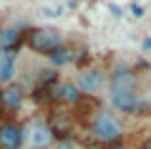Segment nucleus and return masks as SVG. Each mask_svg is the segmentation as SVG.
Wrapping results in <instances>:
<instances>
[{
  "label": "nucleus",
  "mask_w": 151,
  "mask_h": 149,
  "mask_svg": "<svg viewBox=\"0 0 151 149\" xmlns=\"http://www.w3.org/2000/svg\"><path fill=\"white\" fill-rule=\"evenodd\" d=\"M45 121H48V126H50V132H53L55 142L73 137V129H76V119H73V114H68V111H50Z\"/></svg>",
  "instance_id": "7"
},
{
  "label": "nucleus",
  "mask_w": 151,
  "mask_h": 149,
  "mask_svg": "<svg viewBox=\"0 0 151 149\" xmlns=\"http://www.w3.org/2000/svg\"><path fill=\"white\" fill-rule=\"evenodd\" d=\"M23 43H25V48H30L33 53H40L48 58L53 51L65 46V33L53 28V25H40V28H30L23 36Z\"/></svg>",
  "instance_id": "2"
},
{
  "label": "nucleus",
  "mask_w": 151,
  "mask_h": 149,
  "mask_svg": "<svg viewBox=\"0 0 151 149\" xmlns=\"http://www.w3.org/2000/svg\"><path fill=\"white\" fill-rule=\"evenodd\" d=\"M108 99H111V106L116 114H136L139 91H111Z\"/></svg>",
  "instance_id": "10"
},
{
  "label": "nucleus",
  "mask_w": 151,
  "mask_h": 149,
  "mask_svg": "<svg viewBox=\"0 0 151 149\" xmlns=\"http://www.w3.org/2000/svg\"><path fill=\"white\" fill-rule=\"evenodd\" d=\"M106 81L108 78H106V73H103L101 68H86V66H83V68L76 73L73 84L78 86V91H81L83 96H96L98 91L106 86Z\"/></svg>",
  "instance_id": "3"
},
{
  "label": "nucleus",
  "mask_w": 151,
  "mask_h": 149,
  "mask_svg": "<svg viewBox=\"0 0 151 149\" xmlns=\"http://www.w3.org/2000/svg\"><path fill=\"white\" fill-rule=\"evenodd\" d=\"M129 10H131V15H134V18H144V5H139V3H131V5H129Z\"/></svg>",
  "instance_id": "16"
},
{
  "label": "nucleus",
  "mask_w": 151,
  "mask_h": 149,
  "mask_svg": "<svg viewBox=\"0 0 151 149\" xmlns=\"http://www.w3.org/2000/svg\"><path fill=\"white\" fill-rule=\"evenodd\" d=\"M25 137L33 149H53V144H55V137L45 119H35L30 126H25Z\"/></svg>",
  "instance_id": "4"
},
{
  "label": "nucleus",
  "mask_w": 151,
  "mask_h": 149,
  "mask_svg": "<svg viewBox=\"0 0 151 149\" xmlns=\"http://www.w3.org/2000/svg\"><path fill=\"white\" fill-rule=\"evenodd\" d=\"M0 106H3V84H0Z\"/></svg>",
  "instance_id": "20"
},
{
  "label": "nucleus",
  "mask_w": 151,
  "mask_h": 149,
  "mask_svg": "<svg viewBox=\"0 0 151 149\" xmlns=\"http://www.w3.org/2000/svg\"><path fill=\"white\" fill-rule=\"evenodd\" d=\"M108 91H139V78H136L134 68L119 66L108 73Z\"/></svg>",
  "instance_id": "6"
},
{
  "label": "nucleus",
  "mask_w": 151,
  "mask_h": 149,
  "mask_svg": "<svg viewBox=\"0 0 151 149\" xmlns=\"http://www.w3.org/2000/svg\"><path fill=\"white\" fill-rule=\"evenodd\" d=\"M25 142V126L8 119L0 124V149H20Z\"/></svg>",
  "instance_id": "8"
},
{
  "label": "nucleus",
  "mask_w": 151,
  "mask_h": 149,
  "mask_svg": "<svg viewBox=\"0 0 151 149\" xmlns=\"http://www.w3.org/2000/svg\"><path fill=\"white\" fill-rule=\"evenodd\" d=\"M25 86L20 84V81H13V84H8V86H3V111H8V114H15V111H20L23 109V104H25Z\"/></svg>",
  "instance_id": "9"
},
{
  "label": "nucleus",
  "mask_w": 151,
  "mask_h": 149,
  "mask_svg": "<svg viewBox=\"0 0 151 149\" xmlns=\"http://www.w3.org/2000/svg\"><path fill=\"white\" fill-rule=\"evenodd\" d=\"M48 61H50V68H65V66H70L76 61V51L70 46H60L58 51H53V53L48 56Z\"/></svg>",
  "instance_id": "12"
},
{
  "label": "nucleus",
  "mask_w": 151,
  "mask_h": 149,
  "mask_svg": "<svg viewBox=\"0 0 151 149\" xmlns=\"http://www.w3.org/2000/svg\"><path fill=\"white\" fill-rule=\"evenodd\" d=\"M86 96L78 91V86L73 81H58V84L50 89V101L63 104V106H78Z\"/></svg>",
  "instance_id": "5"
},
{
  "label": "nucleus",
  "mask_w": 151,
  "mask_h": 149,
  "mask_svg": "<svg viewBox=\"0 0 151 149\" xmlns=\"http://www.w3.org/2000/svg\"><path fill=\"white\" fill-rule=\"evenodd\" d=\"M91 134L98 144L108 147V144H119L126 137V129H124V121H121V116L116 111L98 109L91 119Z\"/></svg>",
  "instance_id": "1"
},
{
  "label": "nucleus",
  "mask_w": 151,
  "mask_h": 149,
  "mask_svg": "<svg viewBox=\"0 0 151 149\" xmlns=\"http://www.w3.org/2000/svg\"><path fill=\"white\" fill-rule=\"evenodd\" d=\"M15 81V53H3L0 61V84L8 86Z\"/></svg>",
  "instance_id": "13"
},
{
  "label": "nucleus",
  "mask_w": 151,
  "mask_h": 149,
  "mask_svg": "<svg viewBox=\"0 0 151 149\" xmlns=\"http://www.w3.org/2000/svg\"><path fill=\"white\" fill-rule=\"evenodd\" d=\"M103 149H131V147H126V144H108V147H103Z\"/></svg>",
  "instance_id": "18"
},
{
  "label": "nucleus",
  "mask_w": 151,
  "mask_h": 149,
  "mask_svg": "<svg viewBox=\"0 0 151 149\" xmlns=\"http://www.w3.org/2000/svg\"><path fill=\"white\" fill-rule=\"evenodd\" d=\"M23 46V33L15 25H3L0 28V53H15Z\"/></svg>",
  "instance_id": "11"
},
{
  "label": "nucleus",
  "mask_w": 151,
  "mask_h": 149,
  "mask_svg": "<svg viewBox=\"0 0 151 149\" xmlns=\"http://www.w3.org/2000/svg\"><path fill=\"white\" fill-rule=\"evenodd\" d=\"M58 84V71L55 68H43L38 73V89H53Z\"/></svg>",
  "instance_id": "14"
},
{
  "label": "nucleus",
  "mask_w": 151,
  "mask_h": 149,
  "mask_svg": "<svg viewBox=\"0 0 151 149\" xmlns=\"http://www.w3.org/2000/svg\"><path fill=\"white\" fill-rule=\"evenodd\" d=\"M53 149H78V144H76V139H60V142L53 144Z\"/></svg>",
  "instance_id": "15"
},
{
  "label": "nucleus",
  "mask_w": 151,
  "mask_h": 149,
  "mask_svg": "<svg viewBox=\"0 0 151 149\" xmlns=\"http://www.w3.org/2000/svg\"><path fill=\"white\" fill-rule=\"evenodd\" d=\"M141 46H144V51H151V36L144 38V43H141Z\"/></svg>",
  "instance_id": "19"
},
{
  "label": "nucleus",
  "mask_w": 151,
  "mask_h": 149,
  "mask_svg": "<svg viewBox=\"0 0 151 149\" xmlns=\"http://www.w3.org/2000/svg\"><path fill=\"white\" fill-rule=\"evenodd\" d=\"M108 10L113 13V18H124V8H119V5H113V3H108Z\"/></svg>",
  "instance_id": "17"
}]
</instances>
